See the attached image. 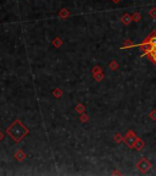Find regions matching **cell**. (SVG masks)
<instances>
[{
	"mask_svg": "<svg viewBox=\"0 0 156 176\" xmlns=\"http://www.w3.org/2000/svg\"><path fill=\"white\" fill-rule=\"evenodd\" d=\"M137 168H138V170H139L142 174H145L153 168V165H151V163L146 159V158H142V159L137 163Z\"/></svg>",
	"mask_w": 156,
	"mask_h": 176,
	"instance_id": "obj_1",
	"label": "cell"
},
{
	"mask_svg": "<svg viewBox=\"0 0 156 176\" xmlns=\"http://www.w3.org/2000/svg\"><path fill=\"white\" fill-rule=\"evenodd\" d=\"M137 136H135V133L133 132L132 130H129L128 132H127V134L124 136V142L127 143V146L129 147V148H132V147H134V143H135V141H137Z\"/></svg>",
	"mask_w": 156,
	"mask_h": 176,
	"instance_id": "obj_2",
	"label": "cell"
},
{
	"mask_svg": "<svg viewBox=\"0 0 156 176\" xmlns=\"http://www.w3.org/2000/svg\"><path fill=\"white\" fill-rule=\"evenodd\" d=\"M144 42H146V43H149V44L156 46V31H155V29L149 34V36H148L145 39H144Z\"/></svg>",
	"mask_w": 156,
	"mask_h": 176,
	"instance_id": "obj_3",
	"label": "cell"
},
{
	"mask_svg": "<svg viewBox=\"0 0 156 176\" xmlns=\"http://www.w3.org/2000/svg\"><path fill=\"white\" fill-rule=\"evenodd\" d=\"M144 147H145V142H144L142 138H137L133 148H134L135 150H142V149H144Z\"/></svg>",
	"mask_w": 156,
	"mask_h": 176,
	"instance_id": "obj_4",
	"label": "cell"
},
{
	"mask_svg": "<svg viewBox=\"0 0 156 176\" xmlns=\"http://www.w3.org/2000/svg\"><path fill=\"white\" fill-rule=\"evenodd\" d=\"M122 22H123V25H129V23L133 21V19H132V16H129L128 14H126V15H123L122 16Z\"/></svg>",
	"mask_w": 156,
	"mask_h": 176,
	"instance_id": "obj_5",
	"label": "cell"
},
{
	"mask_svg": "<svg viewBox=\"0 0 156 176\" xmlns=\"http://www.w3.org/2000/svg\"><path fill=\"white\" fill-rule=\"evenodd\" d=\"M132 19H133V21H134V22H139L142 20V15L139 12H134V14L132 15Z\"/></svg>",
	"mask_w": 156,
	"mask_h": 176,
	"instance_id": "obj_6",
	"label": "cell"
},
{
	"mask_svg": "<svg viewBox=\"0 0 156 176\" xmlns=\"http://www.w3.org/2000/svg\"><path fill=\"white\" fill-rule=\"evenodd\" d=\"M149 15L151 19H156V8H150L149 9Z\"/></svg>",
	"mask_w": 156,
	"mask_h": 176,
	"instance_id": "obj_7",
	"label": "cell"
},
{
	"mask_svg": "<svg viewBox=\"0 0 156 176\" xmlns=\"http://www.w3.org/2000/svg\"><path fill=\"white\" fill-rule=\"evenodd\" d=\"M150 60H151V62L154 64V65L156 66V53H153V54H149V55H146Z\"/></svg>",
	"mask_w": 156,
	"mask_h": 176,
	"instance_id": "obj_8",
	"label": "cell"
},
{
	"mask_svg": "<svg viewBox=\"0 0 156 176\" xmlns=\"http://www.w3.org/2000/svg\"><path fill=\"white\" fill-rule=\"evenodd\" d=\"M149 117L153 121H156V110H151V113L149 114Z\"/></svg>",
	"mask_w": 156,
	"mask_h": 176,
	"instance_id": "obj_9",
	"label": "cell"
},
{
	"mask_svg": "<svg viewBox=\"0 0 156 176\" xmlns=\"http://www.w3.org/2000/svg\"><path fill=\"white\" fill-rule=\"evenodd\" d=\"M128 46H133V43H132L131 39H126L124 45H123V49H124V48H128Z\"/></svg>",
	"mask_w": 156,
	"mask_h": 176,
	"instance_id": "obj_10",
	"label": "cell"
},
{
	"mask_svg": "<svg viewBox=\"0 0 156 176\" xmlns=\"http://www.w3.org/2000/svg\"><path fill=\"white\" fill-rule=\"evenodd\" d=\"M115 141H116V142H121V141H122V136H121V134H116V136H115Z\"/></svg>",
	"mask_w": 156,
	"mask_h": 176,
	"instance_id": "obj_11",
	"label": "cell"
},
{
	"mask_svg": "<svg viewBox=\"0 0 156 176\" xmlns=\"http://www.w3.org/2000/svg\"><path fill=\"white\" fill-rule=\"evenodd\" d=\"M110 66L113 67V69H116V67H117V65H116V64H115V62H113V64H111V65H110Z\"/></svg>",
	"mask_w": 156,
	"mask_h": 176,
	"instance_id": "obj_12",
	"label": "cell"
},
{
	"mask_svg": "<svg viewBox=\"0 0 156 176\" xmlns=\"http://www.w3.org/2000/svg\"><path fill=\"white\" fill-rule=\"evenodd\" d=\"M113 1H115V3H118V1H120V0H113Z\"/></svg>",
	"mask_w": 156,
	"mask_h": 176,
	"instance_id": "obj_13",
	"label": "cell"
}]
</instances>
